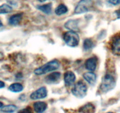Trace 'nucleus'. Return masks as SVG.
<instances>
[{"mask_svg":"<svg viewBox=\"0 0 120 113\" xmlns=\"http://www.w3.org/2000/svg\"><path fill=\"white\" fill-rule=\"evenodd\" d=\"M59 62H58L57 60H52L42 65V67L35 69L34 73L38 75H43V74H46L49 72L56 70L59 68Z\"/></svg>","mask_w":120,"mask_h":113,"instance_id":"obj_1","label":"nucleus"},{"mask_svg":"<svg viewBox=\"0 0 120 113\" xmlns=\"http://www.w3.org/2000/svg\"><path fill=\"white\" fill-rule=\"evenodd\" d=\"M116 84L114 77L111 74H107L102 78L100 89L103 93H107L114 88Z\"/></svg>","mask_w":120,"mask_h":113,"instance_id":"obj_2","label":"nucleus"},{"mask_svg":"<svg viewBox=\"0 0 120 113\" xmlns=\"http://www.w3.org/2000/svg\"><path fill=\"white\" fill-rule=\"evenodd\" d=\"M63 38L65 43L69 47H77L79 43V36L76 32L73 31H69L64 32L63 35Z\"/></svg>","mask_w":120,"mask_h":113,"instance_id":"obj_3","label":"nucleus"},{"mask_svg":"<svg viewBox=\"0 0 120 113\" xmlns=\"http://www.w3.org/2000/svg\"><path fill=\"white\" fill-rule=\"evenodd\" d=\"M87 86L83 81H79L75 84L71 89L73 94L78 98H83L86 95Z\"/></svg>","mask_w":120,"mask_h":113,"instance_id":"obj_4","label":"nucleus"},{"mask_svg":"<svg viewBox=\"0 0 120 113\" xmlns=\"http://www.w3.org/2000/svg\"><path fill=\"white\" fill-rule=\"evenodd\" d=\"M93 5V0H81L75 8V13L78 14L89 11L92 8Z\"/></svg>","mask_w":120,"mask_h":113,"instance_id":"obj_5","label":"nucleus"},{"mask_svg":"<svg viewBox=\"0 0 120 113\" xmlns=\"http://www.w3.org/2000/svg\"><path fill=\"white\" fill-rule=\"evenodd\" d=\"M111 49L114 55L120 56V35H116L112 39Z\"/></svg>","mask_w":120,"mask_h":113,"instance_id":"obj_6","label":"nucleus"},{"mask_svg":"<svg viewBox=\"0 0 120 113\" xmlns=\"http://www.w3.org/2000/svg\"><path fill=\"white\" fill-rule=\"evenodd\" d=\"M47 94H48V91H47L46 88L45 87H42L33 92L30 94V98L32 100H41V99H43L46 97Z\"/></svg>","mask_w":120,"mask_h":113,"instance_id":"obj_7","label":"nucleus"},{"mask_svg":"<svg viewBox=\"0 0 120 113\" xmlns=\"http://www.w3.org/2000/svg\"><path fill=\"white\" fill-rule=\"evenodd\" d=\"M97 65V59L95 56L87 59L85 62V67L87 70L93 72L96 69Z\"/></svg>","mask_w":120,"mask_h":113,"instance_id":"obj_8","label":"nucleus"},{"mask_svg":"<svg viewBox=\"0 0 120 113\" xmlns=\"http://www.w3.org/2000/svg\"><path fill=\"white\" fill-rule=\"evenodd\" d=\"M64 80L67 86H70L73 84L76 80V75L72 71H67L64 75Z\"/></svg>","mask_w":120,"mask_h":113,"instance_id":"obj_9","label":"nucleus"},{"mask_svg":"<svg viewBox=\"0 0 120 113\" xmlns=\"http://www.w3.org/2000/svg\"><path fill=\"white\" fill-rule=\"evenodd\" d=\"M61 77V74L59 72H54L49 74L45 77L46 82L48 84L56 83L60 80Z\"/></svg>","mask_w":120,"mask_h":113,"instance_id":"obj_10","label":"nucleus"},{"mask_svg":"<svg viewBox=\"0 0 120 113\" xmlns=\"http://www.w3.org/2000/svg\"><path fill=\"white\" fill-rule=\"evenodd\" d=\"M83 78L90 85H94L96 82V79H97L96 75L92 71L87 72L84 73L83 74Z\"/></svg>","mask_w":120,"mask_h":113,"instance_id":"obj_11","label":"nucleus"},{"mask_svg":"<svg viewBox=\"0 0 120 113\" xmlns=\"http://www.w3.org/2000/svg\"><path fill=\"white\" fill-rule=\"evenodd\" d=\"M78 20H70L66 22L64 24V27L70 31H78Z\"/></svg>","mask_w":120,"mask_h":113,"instance_id":"obj_12","label":"nucleus"},{"mask_svg":"<svg viewBox=\"0 0 120 113\" xmlns=\"http://www.w3.org/2000/svg\"><path fill=\"white\" fill-rule=\"evenodd\" d=\"M47 107V104L42 101H38L34 104V109L36 113H43L46 109Z\"/></svg>","mask_w":120,"mask_h":113,"instance_id":"obj_13","label":"nucleus"},{"mask_svg":"<svg viewBox=\"0 0 120 113\" xmlns=\"http://www.w3.org/2000/svg\"><path fill=\"white\" fill-rule=\"evenodd\" d=\"M22 18V14H16L13 15L9 18V23L12 25H16L21 21Z\"/></svg>","mask_w":120,"mask_h":113,"instance_id":"obj_14","label":"nucleus"},{"mask_svg":"<svg viewBox=\"0 0 120 113\" xmlns=\"http://www.w3.org/2000/svg\"><path fill=\"white\" fill-rule=\"evenodd\" d=\"M79 111L81 113H94L95 111V107L91 104H87L81 107Z\"/></svg>","mask_w":120,"mask_h":113,"instance_id":"obj_15","label":"nucleus"},{"mask_svg":"<svg viewBox=\"0 0 120 113\" xmlns=\"http://www.w3.org/2000/svg\"><path fill=\"white\" fill-rule=\"evenodd\" d=\"M23 89V87L22 84L20 83H14L11 85L8 88L9 91L14 93H19L22 91Z\"/></svg>","mask_w":120,"mask_h":113,"instance_id":"obj_16","label":"nucleus"},{"mask_svg":"<svg viewBox=\"0 0 120 113\" xmlns=\"http://www.w3.org/2000/svg\"><path fill=\"white\" fill-rule=\"evenodd\" d=\"M68 11V8L65 5L60 4L55 9V13L57 15H62Z\"/></svg>","mask_w":120,"mask_h":113,"instance_id":"obj_17","label":"nucleus"},{"mask_svg":"<svg viewBox=\"0 0 120 113\" xmlns=\"http://www.w3.org/2000/svg\"><path fill=\"white\" fill-rule=\"evenodd\" d=\"M37 8L38 9L45 14H49L52 11V4H47L42 5H39L38 6Z\"/></svg>","mask_w":120,"mask_h":113,"instance_id":"obj_18","label":"nucleus"},{"mask_svg":"<svg viewBox=\"0 0 120 113\" xmlns=\"http://www.w3.org/2000/svg\"><path fill=\"white\" fill-rule=\"evenodd\" d=\"M94 42L91 39L87 38L83 42V48L85 50H89L93 48Z\"/></svg>","mask_w":120,"mask_h":113,"instance_id":"obj_19","label":"nucleus"},{"mask_svg":"<svg viewBox=\"0 0 120 113\" xmlns=\"http://www.w3.org/2000/svg\"><path fill=\"white\" fill-rule=\"evenodd\" d=\"M16 109H17V107L14 105H8L2 107L1 108V111L5 113H12V112L15 111Z\"/></svg>","mask_w":120,"mask_h":113,"instance_id":"obj_20","label":"nucleus"},{"mask_svg":"<svg viewBox=\"0 0 120 113\" xmlns=\"http://www.w3.org/2000/svg\"><path fill=\"white\" fill-rule=\"evenodd\" d=\"M12 8L11 7L7 4H2L0 5V14H7L12 11Z\"/></svg>","mask_w":120,"mask_h":113,"instance_id":"obj_21","label":"nucleus"},{"mask_svg":"<svg viewBox=\"0 0 120 113\" xmlns=\"http://www.w3.org/2000/svg\"><path fill=\"white\" fill-rule=\"evenodd\" d=\"M109 2L114 5H117L120 4V0H109Z\"/></svg>","mask_w":120,"mask_h":113,"instance_id":"obj_22","label":"nucleus"},{"mask_svg":"<svg viewBox=\"0 0 120 113\" xmlns=\"http://www.w3.org/2000/svg\"><path fill=\"white\" fill-rule=\"evenodd\" d=\"M115 14H116V15H117V18L120 19V9H118V10L115 11Z\"/></svg>","mask_w":120,"mask_h":113,"instance_id":"obj_23","label":"nucleus"},{"mask_svg":"<svg viewBox=\"0 0 120 113\" xmlns=\"http://www.w3.org/2000/svg\"><path fill=\"white\" fill-rule=\"evenodd\" d=\"M5 87V83L3 81L0 80V88H2Z\"/></svg>","mask_w":120,"mask_h":113,"instance_id":"obj_24","label":"nucleus"},{"mask_svg":"<svg viewBox=\"0 0 120 113\" xmlns=\"http://www.w3.org/2000/svg\"><path fill=\"white\" fill-rule=\"evenodd\" d=\"M4 58V55L2 52H0V61L3 60Z\"/></svg>","mask_w":120,"mask_h":113,"instance_id":"obj_25","label":"nucleus"},{"mask_svg":"<svg viewBox=\"0 0 120 113\" xmlns=\"http://www.w3.org/2000/svg\"><path fill=\"white\" fill-rule=\"evenodd\" d=\"M2 27H3V24H2V22H1V21L0 20V29H1Z\"/></svg>","mask_w":120,"mask_h":113,"instance_id":"obj_26","label":"nucleus"},{"mask_svg":"<svg viewBox=\"0 0 120 113\" xmlns=\"http://www.w3.org/2000/svg\"><path fill=\"white\" fill-rule=\"evenodd\" d=\"M3 107V103L1 102H0V108H2Z\"/></svg>","mask_w":120,"mask_h":113,"instance_id":"obj_27","label":"nucleus"},{"mask_svg":"<svg viewBox=\"0 0 120 113\" xmlns=\"http://www.w3.org/2000/svg\"><path fill=\"white\" fill-rule=\"evenodd\" d=\"M38 1H39V2H45L46 0H38Z\"/></svg>","mask_w":120,"mask_h":113,"instance_id":"obj_28","label":"nucleus"}]
</instances>
